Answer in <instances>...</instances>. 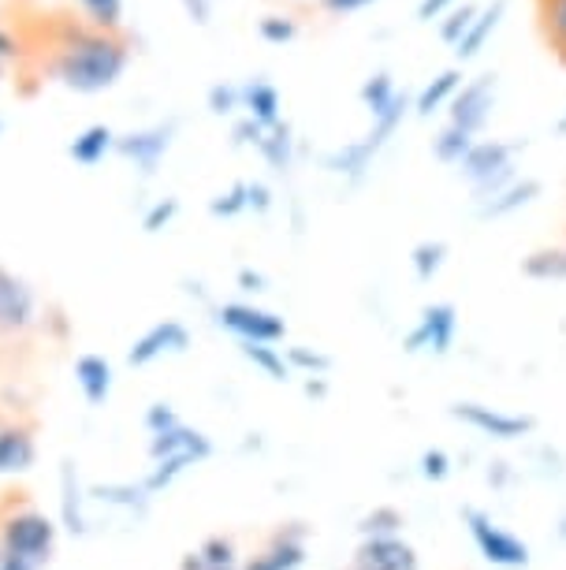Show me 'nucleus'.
Returning a JSON list of instances; mask_svg holds the SVG:
<instances>
[{"label":"nucleus","instance_id":"5701e85b","mask_svg":"<svg viewBox=\"0 0 566 570\" xmlns=\"http://www.w3.org/2000/svg\"><path fill=\"white\" fill-rule=\"evenodd\" d=\"M504 16H507V0H496L493 8H485V12H477V19L469 23V30L463 35V41L455 46V57L458 60H474L480 49H485V41L496 35V27L504 23Z\"/></svg>","mask_w":566,"mask_h":570},{"label":"nucleus","instance_id":"dca6fc26","mask_svg":"<svg viewBox=\"0 0 566 570\" xmlns=\"http://www.w3.org/2000/svg\"><path fill=\"white\" fill-rule=\"evenodd\" d=\"M87 489H82V478L75 470L71 459L60 462V525L71 537H87L90 533V514H87Z\"/></svg>","mask_w":566,"mask_h":570},{"label":"nucleus","instance_id":"cd10ccee","mask_svg":"<svg viewBox=\"0 0 566 570\" xmlns=\"http://www.w3.org/2000/svg\"><path fill=\"white\" fill-rule=\"evenodd\" d=\"M477 138L474 135H466L463 127H455V124H444L440 131H436L433 138V157L440 160V165H463V157L474 149Z\"/></svg>","mask_w":566,"mask_h":570},{"label":"nucleus","instance_id":"a19ab883","mask_svg":"<svg viewBox=\"0 0 566 570\" xmlns=\"http://www.w3.org/2000/svg\"><path fill=\"white\" fill-rule=\"evenodd\" d=\"M142 425H146V433H149V436H157V433H165V429L179 425V414H176V406H172V403H153V406H146Z\"/></svg>","mask_w":566,"mask_h":570},{"label":"nucleus","instance_id":"37998d69","mask_svg":"<svg viewBox=\"0 0 566 570\" xmlns=\"http://www.w3.org/2000/svg\"><path fill=\"white\" fill-rule=\"evenodd\" d=\"M485 481L493 489H507L510 481H515V466H510L507 459H493V462H488V470H485Z\"/></svg>","mask_w":566,"mask_h":570},{"label":"nucleus","instance_id":"864d4df0","mask_svg":"<svg viewBox=\"0 0 566 570\" xmlns=\"http://www.w3.org/2000/svg\"><path fill=\"white\" fill-rule=\"evenodd\" d=\"M242 570H276V567L265 563L261 556H250V559H242Z\"/></svg>","mask_w":566,"mask_h":570},{"label":"nucleus","instance_id":"13d9d810","mask_svg":"<svg viewBox=\"0 0 566 570\" xmlns=\"http://www.w3.org/2000/svg\"><path fill=\"white\" fill-rule=\"evenodd\" d=\"M0 135H4V120H0Z\"/></svg>","mask_w":566,"mask_h":570},{"label":"nucleus","instance_id":"4468645a","mask_svg":"<svg viewBox=\"0 0 566 570\" xmlns=\"http://www.w3.org/2000/svg\"><path fill=\"white\" fill-rule=\"evenodd\" d=\"M350 570H421V556L407 537H377L358 544Z\"/></svg>","mask_w":566,"mask_h":570},{"label":"nucleus","instance_id":"58836bf2","mask_svg":"<svg viewBox=\"0 0 566 570\" xmlns=\"http://www.w3.org/2000/svg\"><path fill=\"white\" fill-rule=\"evenodd\" d=\"M477 19V8L474 4H463V8H451V16L444 19V27H440V38L447 41V46H458L463 41V35L469 30V23Z\"/></svg>","mask_w":566,"mask_h":570},{"label":"nucleus","instance_id":"1a4fd4ad","mask_svg":"<svg viewBox=\"0 0 566 570\" xmlns=\"http://www.w3.org/2000/svg\"><path fill=\"white\" fill-rule=\"evenodd\" d=\"M455 336H458V309H455V303H433V306L421 309L418 325L403 336V351L444 358V354L455 347Z\"/></svg>","mask_w":566,"mask_h":570},{"label":"nucleus","instance_id":"de8ad7c7","mask_svg":"<svg viewBox=\"0 0 566 570\" xmlns=\"http://www.w3.org/2000/svg\"><path fill=\"white\" fill-rule=\"evenodd\" d=\"M451 4H455V0H421V4H418V19H421V23H433V19L444 16Z\"/></svg>","mask_w":566,"mask_h":570},{"label":"nucleus","instance_id":"20e7f679","mask_svg":"<svg viewBox=\"0 0 566 570\" xmlns=\"http://www.w3.org/2000/svg\"><path fill=\"white\" fill-rule=\"evenodd\" d=\"M410 109H414V101L407 98V94H399L388 112L373 116V127L358 138V142H347V146L332 149V154H325V168L332 171V176L361 183V179H366V171L373 168V160H377V154L391 142V135L403 127V120H407Z\"/></svg>","mask_w":566,"mask_h":570},{"label":"nucleus","instance_id":"a18cd8bd","mask_svg":"<svg viewBox=\"0 0 566 570\" xmlns=\"http://www.w3.org/2000/svg\"><path fill=\"white\" fill-rule=\"evenodd\" d=\"M183 4V12L187 19L195 27H209V19H212V0H179Z\"/></svg>","mask_w":566,"mask_h":570},{"label":"nucleus","instance_id":"4be33fe9","mask_svg":"<svg viewBox=\"0 0 566 570\" xmlns=\"http://www.w3.org/2000/svg\"><path fill=\"white\" fill-rule=\"evenodd\" d=\"M90 500L105 503V508H116V511H127V514H142L149 511V492L146 485H131V481H105V485H93L90 489Z\"/></svg>","mask_w":566,"mask_h":570},{"label":"nucleus","instance_id":"2eb2a0df","mask_svg":"<svg viewBox=\"0 0 566 570\" xmlns=\"http://www.w3.org/2000/svg\"><path fill=\"white\" fill-rule=\"evenodd\" d=\"M34 462H38L34 429L23 422L0 425V478H23Z\"/></svg>","mask_w":566,"mask_h":570},{"label":"nucleus","instance_id":"aec40b11","mask_svg":"<svg viewBox=\"0 0 566 570\" xmlns=\"http://www.w3.org/2000/svg\"><path fill=\"white\" fill-rule=\"evenodd\" d=\"M239 90H242V109H247V116H250L254 124L276 127V124L284 120V112H280V90H276L272 82L250 79V82H242Z\"/></svg>","mask_w":566,"mask_h":570},{"label":"nucleus","instance_id":"c756f323","mask_svg":"<svg viewBox=\"0 0 566 570\" xmlns=\"http://www.w3.org/2000/svg\"><path fill=\"white\" fill-rule=\"evenodd\" d=\"M444 265H447V243H440V239H421L410 250V268L421 284H433Z\"/></svg>","mask_w":566,"mask_h":570},{"label":"nucleus","instance_id":"09e8293b","mask_svg":"<svg viewBox=\"0 0 566 570\" xmlns=\"http://www.w3.org/2000/svg\"><path fill=\"white\" fill-rule=\"evenodd\" d=\"M320 4L336 16H347V12H358V8H366V4H377V0H320Z\"/></svg>","mask_w":566,"mask_h":570},{"label":"nucleus","instance_id":"423d86ee","mask_svg":"<svg viewBox=\"0 0 566 570\" xmlns=\"http://www.w3.org/2000/svg\"><path fill=\"white\" fill-rule=\"evenodd\" d=\"M463 525L485 563H493L499 570H526L529 567V559H533L529 544L522 541L518 533H510L507 525H499L488 511H480L469 503V508H463Z\"/></svg>","mask_w":566,"mask_h":570},{"label":"nucleus","instance_id":"5fc2aeb1","mask_svg":"<svg viewBox=\"0 0 566 570\" xmlns=\"http://www.w3.org/2000/svg\"><path fill=\"white\" fill-rule=\"evenodd\" d=\"M555 533H559V541H566V514L559 519V525H555Z\"/></svg>","mask_w":566,"mask_h":570},{"label":"nucleus","instance_id":"8fccbe9b","mask_svg":"<svg viewBox=\"0 0 566 570\" xmlns=\"http://www.w3.org/2000/svg\"><path fill=\"white\" fill-rule=\"evenodd\" d=\"M302 392L309 395V400H325V395H328V376H306Z\"/></svg>","mask_w":566,"mask_h":570},{"label":"nucleus","instance_id":"c03bdc74","mask_svg":"<svg viewBox=\"0 0 566 570\" xmlns=\"http://www.w3.org/2000/svg\"><path fill=\"white\" fill-rule=\"evenodd\" d=\"M247 209H254V213L272 209V190L265 187V183H247Z\"/></svg>","mask_w":566,"mask_h":570},{"label":"nucleus","instance_id":"b1692460","mask_svg":"<svg viewBox=\"0 0 566 570\" xmlns=\"http://www.w3.org/2000/svg\"><path fill=\"white\" fill-rule=\"evenodd\" d=\"M463 90V71L458 68H447V71H440L436 79L425 86V90L414 98V112L421 116V120H429L433 112H440L444 105H451L455 101V94Z\"/></svg>","mask_w":566,"mask_h":570},{"label":"nucleus","instance_id":"79ce46f5","mask_svg":"<svg viewBox=\"0 0 566 570\" xmlns=\"http://www.w3.org/2000/svg\"><path fill=\"white\" fill-rule=\"evenodd\" d=\"M269 127H261V124H254L250 116H242V120H235L231 124V146H239V149H258L261 146V138Z\"/></svg>","mask_w":566,"mask_h":570},{"label":"nucleus","instance_id":"7c9ffc66","mask_svg":"<svg viewBox=\"0 0 566 570\" xmlns=\"http://www.w3.org/2000/svg\"><path fill=\"white\" fill-rule=\"evenodd\" d=\"M358 98L361 105L369 109V116H380V112H388L395 98H399V90H395V79L388 71H373L366 82H361V90H358Z\"/></svg>","mask_w":566,"mask_h":570},{"label":"nucleus","instance_id":"0eeeda50","mask_svg":"<svg viewBox=\"0 0 566 570\" xmlns=\"http://www.w3.org/2000/svg\"><path fill=\"white\" fill-rule=\"evenodd\" d=\"M455 422H463L466 429H474V433L496 440V444H515V440H526L537 422H533L529 414H510V411H499V406H488V403H477V400H458L451 403Z\"/></svg>","mask_w":566,"mask_h":570},{"label":"nucleus","instance_id":"6e6552de","mask_svg":"<svg viewBox=\"0 0 566 570\" xmlns=\"http://www.w3.org/2000/svg\"><path fill=\"white\" fill-rule=\"evenodd\" d=\"M217 325L224 332H231L239 343H284L287 340V321L280 314L254 303H224L217 306Z\"/></svg>","mask_w":566,"mask_h":570},{"label":"nucleus","instance_id":"c85d7f7f","mask_svg":"<svg viewBox=\"0 0 566 570\" xmlns=\"http://www.w3.org/2000/svg\"><path fill=\"white\" fill-rule=\"evenodd\" d=\"M403 525H407V514L399 508H373L369 514H361L358 522V537L361 541H377V537H403Z\"/></svg>","mask_w":566,"mask_h":570},{"label":"nucleus","instance_id":"c9c22d12","mask_svg":"<svg viewBox=\"0 0 566 570\" xmlns=\"http://www.w3.org/2000/svg\"><path fill=\"white\" fill-rule=\"evenodd\" d=\"M258 35L269 41V46H287V41H295L298 23H295V16H287V12H269V16H261Z\"/></svg>","mask_w":566,"mask_h":570},{"label":"nucleus","instance_id":"6ab92c4d","mask_svg":"<svg viewBox=\"0 0 566 570\" xmlns=\"http://www.w3.org/2000/svg\"><path fill=\"white\" fill-rule=\"evenodd\" d=\"M540 198V179H529V176H518L510 187H504L499 195L477 202V217L480 220H504L510 213L533 206V202Z\"/></svg>","mask_w":566,"mask_h":570},{"label":"nucleus","instance_id":"4d7b16f0","mask_svg":"<svg viewBox=\"0 0 566 570\" xmlns=\"http://www.w3.org/2000/svg\"><path fill=\"white\" fill-rule=\"evenodd\" d=\"M0 79H4V63H0Z\"/></svg>","mask_w":566,"mask_h":570},{"label":"nucleus","instance_id":"2f4dec72","mask_svg":"<svg viewBox=\"0 0 566 570\" xmlns=\"http://www.w3.org/2000/svg\"><path fill=\"white\" fill-rule=\"evenodd\" d=\"M540 27L555 57L566 63V0H540Z\"/></svg>","mask_w":566,"mask_h":570},{"label":"nucleus","instance_id":"f3484780","mask_svg":"<svg viewBox=\"0 0 566 570\" xmlns=\"http://www.w3.org/2000/svg\"><path fill=\"white\" fill-rule=\"evenodd\" d=\"M179 570H242V552L228 533H212L179 559Z\"/></svg>","mask_w":566,"mask_h":570},{"label":"nucleus","instance_id":"f257e3e1","mask_svg":"<svg viewBox=\"0 0 566 570\" xmlns=\"http://www.w3.org/2000/svg\"><path fill=\"white\" fill-rule=\"evenodd\" d=\"M131 63V41L120 30L63 27L52 57V75L75 94H105L120 82Z\"/></svg>","mask_w":566,"mask_h":570},{"label":"nucleus","instance_id":"72a5a7b5","mask_svg":"<svg viewBox=\"0 0 566 570\" xmlns=\"http://www.w3.org/2000/svg\"><path fill=\"white\" fill-rule=\"evenodd\" d=\"M75 4L87 16V23L98 30H120L123 23V0H75Z\"/></svg>","mask_w":566,"mask_h":570},{"label":"nucleus","instance_id":"39448f33","mask_svg":"<svg viewBox=\"0 0 566 570\" xmlns=\"http://www.w3.org/2000/svg\"><path fill=\"white\" fill-rule=\"evenodd\" d=\"M522 149H526V142H499V138L474 142V149H469L463 157V165H458L463 179L469 183V190H474V202L493 198L518 179L515 157Z\"/></svg>","mask_w":566,"mask_h":570},{"label":"nucleus","instance_id":"f704fd0d","mask_svg":"<svg viewBox=\"0 0 566 570\" xmlns=\"http://www.w3.org/2000/svg\"><path fill=\"white\" fill-rule=\"evenodd\" d=\"M209 213L217 220H231L239 217V213H247V183H231L228 190H220V195L209 198Z\"/></svg>","mask_w":566,"mask_h":570},{"label":"nucleus","instance_id":"bb28decb","mask_svg":"<svg viewBox=\"0 0 566 570\" xmlns=\"http://www.w3.org/2000/svg\"><path fill=\"white\" fill-rule=\"evenodd\" d=\"M239 354L276 384H287L295 376L291 365H287V354L280 347H272V343H239Z\"/></svg>","mask_w":566,"mask_h":570},{"label":"nucleus","instance_id":"f8f14e48","mask_svg":"<svg viewBox=\"0 0 566 570\" xmlns=\"http://www.w3.org/2000/svg\"><path fill=\"white\" fill-rule=\"evenodd\" d=\"M195 336H190V328L183 321H157L153 328H146L142 336L131 343V351H127V362L135 365V370H142V365H153L157 358H172V354H187Z\"/></svg>","mask_w":566,"mask_h":570},{"label":"nucleus","instance_id":"473e14b6","mask_svg":"<svg viewBox=\"0 0 566 570\" xmlns=\"http://www.w3.org/2000/svg\"><path fill=\"white\" fill-rule=\"evenodd\" d=\"M287 365H291V373H302V376H328L332 370V358H328L325 351L317 347H306V343H295V347H287Z\"/></svg>","mask_w":566,"mask_h":570},{"label":"nucleus","instance_id":"ea45409f","mask_svg":"<svg viewBox=\"0 0 566 570\" xmlns=\"http://www.w3.org/2000/svg\"><path fill=\"white\" fill-rule=\"evenodd\" d=\"M176 217H179V202L176 198H160V202H153V206H149V213L142 217V232L146 235L165 232Z\"/></svg>","mask_w":566,"mask_h":570},{"label":"nucleus","instance_id":"f03ea898","mask_svg":"<svg viewBox=\"0 0 566 570\" xmlns=\"http://www.w3.org/2000/svg\"><path fill=\"white\" fill-rule=\"evenodd\" d=\"M60 525L46 511L8 503L0 511V570H46L57 552Z\"/></svg>","mask_w":566,"mask_h":570},{"label":"nucleus","instance_id":"6e6d98bb","mask_svg":"<svg viewBox=\"0 0 566 570\" xmlns=\"http://www.w3.org/2000/svg\"><path fill=\"white\" fill-rule=\"evenodd\" d=\"M555 131H559V135H566V116H563L559 124H555Z\"/></svg>","mask_w":566,"mask_h":570},{"label":"nucleus","instance_id":"9d476101","mask_svg":"<svg viewBox=\"0 0 566 570\" xmlns=\"http://www.w3.org/2000/svg\"><path fill=\"white\" fill-rule=\"evenodd\" d=\"M38 317H41L38 292L23 276L8 273L0 265V336H23V332L38 325Z\"/></svg>","mask_w":566,"mask_h":570},{"label":"nucleus","instance_id":"a211bd4d","mask_svg":"<svg viewBox=\"0 0 566 570\" xmlns=\"http://www.w3.org/2000/svg\"><path fill=\"white\" fill-rule=\"evenodd\" d=\"M112 362L105 354H82L75 358V384H79L82 400L90 406H105L112 395Z\"/></svg>","mask_w":566,"mask_h":570},{"label":"nucleus","instance_id":"9b49d317","mask_svg":"<svg viewBox=\"0 0 566 570\" xmlns=\"http://www.w3.org/2000/svg\"><path fill=\"white\" fill-rule=\"evenodd\" d=\"M496 90H499V79H496V75H480V79L463 82V90L455 94L451 109H447V124L463 127L466 135H477L480 127L493 120Z\"/></svg>","mask_w":566,"mask_h":570},{"label":"nucleus","instance_id":"e433bc0d","mask_svg":"<svg viewBox=\"0 0 566 570\" xmlns=\"http://www.w3.org/2000/svg\"><path fill=\"white\" fill-rule=\"evenodd\" d=\"M206 105L212 116H231L235 109H242V90L235 82H217V86H209Z\"/></svg>","mask_w":566,"mask_h":570},{"label":"nucleus","instance_id":"ddd939ff","mask_svg":"<svg viewBox=\"0 0 566 570\" xmlns=\"http://www.w3.org/2000/svg\"><path fill=\"white\" fill-rule=\"evenodd\" d=\"M172 135H176V124H157V127H142V131L116 135V154L131 160L142 176H153L165 154L172 149Z\"/></svg>","mask_w":566,"mask_h":570},{"label":"nucleus","instance_id":"7ed1b4c3","mask_svg":"<svg viewBox=\"0 0 566 570\" xmlns=\"http://www.w3.org/2000/svg\"><path fill=\"white\" fill-rule=\"evenodd\" d=\"M146 455H149V473L142 485L149 497H160V492L172 489L187 470L201 466V462L212 455V440L201 433V429L179 422L172 429H165V433L149 436Z\"/></svg>","mask_w":566,"mask_h":570},{"label":"nucleus","instance_id":"603ef678","mask_svg":"<svg viewBox=\"0 0 566 570\" xmlns=\"http://www.w3.org/2000/svg\"><path fill=\"white\" fill-rule=\"evenodd\" d=\"M46 321H49V325H52V336H60V340L68 336V317H63V309H57V306H52Z\"/></svg>","mask_w":566,"mask_h":570},{"label":"nucleus","instance_id":"3c124183","mask_svg":"<svg viewBox=\"0 0 566 570\" xmlns=\"http://www.w3.org/2000/svg\"><path fill=\"white\" fill-rule=\"evenodd\" d=\"M16 57H19V41L8 35V30H0V63H8Z\"/></svg>","mask_w":566,"mask_h":570},{"label":"nucleus","instance_id":"393cba45","mask_svg":"<svg viewBox=\"0 0 566 570\" xmlns=\"http://www.w3.org/2000/svg\"><path fill=\"white\" fill-rule=\"evenodd\" d=\"M522 276L537 284H563L566 279V246H537L522 257Z\"/></svg>","mask_w":566,"mask_h":570},{"label":"nucleus","instance_id":"412c9836","mask_svg":"<svg viewBox=\"0 0 566 570\" xmlns=\"http://www.w3.org/2000/svg\"><path fill=\"white\" fill-rule=\"evenodd\" d=\"M116 149V131L112 127H105V124H90L87 131H79L71 138V146H68V157L75 160V165H101L105 157H109Z\"/></svg>","mask_w":566,"mask_h":570},{"label":"nucleus","instance_id":"4c0bfd02","mask_svg":"<svg viewBox=\"0 0 566 570\" xmlns=\"http://www.w3.org/2000/svg\"><path fill=\"white\" fill-rule=\"evenodd\" d=\"M418 470H421V478H425V481H433V485H440V481L451 478V455H447L444 448H429V451H421Z\"/></svg>","mask_w":566,"mask_h":570},{"label":"nucleus","instance_id":"49530a36","mask_svg":"<svg viewBox=\"0 0 566 570\" xmlns=\"http://www.w3.org/2000/svg\"><path fill=\"white\" fill-rule=\"evenodd\" d=\"M235 279H239V287L247 295H265V292H269V279H265L261 273H254V268H239V276H235Z\"/></svg>","mask_w":566,"mask_h":570},{"label":"nucleus","instance_id":"a878e982","mask_svg":"<svg viewBox=\"0 0 566 570\" xmlns=\"http://www.w3.org/2000/svg\"><path fill=\"white\" fill-rule=\"evenodd\" d=\"M258 154L265 157V165H269L272 171H280V176L284 171H291V165H295V127L287 120L269 127L261 138V146H258Z\"/></svg>","mask_w":566,"mask_h":570}]
</instances>
